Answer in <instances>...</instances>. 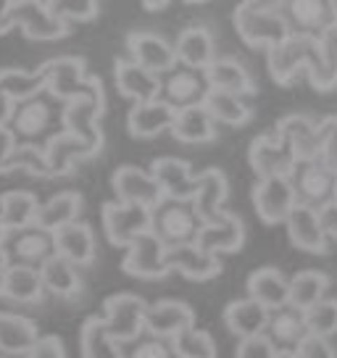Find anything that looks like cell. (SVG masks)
Masks as SVG:
<instances>
[{
  "label": "cell",
  "mask_w": 337,
  "mask_h": 358,
  "mask_svg": "<svg viewBox=\"0 0 337 358\" xmlns=\"http://www.w3.org/2000/svg\"><path fill=\"white\" fill-rule=\"evenodd\" d=\"M195 243L214 253V256H224V253H235L245 243V222L232 211H222L214 222H203L198 229Z\"/></svg>",
  "instance_id": "ac0fdd59"
},
{
  "label": "cell",
  "mask_w": 337,
  "mask_h": 358,
  "mask_svg": "<svg viewBox=\"0 0 337 358\" xmlns=\"http://www.w3.org/2000/svg\"><path fill=\"white\" fill-rule=\"evenodd\" d=\"M295 192H292L290 177H264L253 187V208L264 224H285L287 213L295 206Z\"/></svg>",
  "instance_id": "2e32d148"
},
{
  "label": "cell",
  "mask_w": 337,
  "mask_h": 358,
  "mask_svg": "<svg viewBox=\"0 0 337 358\" xmlns=\"http://www.w3.org/2000/svg\"><path fill=\"white\" fill-rule=\"evenodd\" d=\"M11 27L37 43H53L71 32V24L61 22L45 6V0H16L11 8Z\"/></svg>",
  "instance_id": "8fae6325"
},
{
  "label": "cell",
  "mask_w": 337,
  "mask_h": 358,
  "mask_svg": "<svg viewBox=\"0 0 337 358\" xmlns=\"http://www.w3.org/2000/svg\"><path fill=\"white\" fill-rule=\"evenodd\" d=\"M150 174L158 182L164 198L190 201L192 192H195V179H198V174H192V166L185 158H174V156L156 158L150 164Z\"/></svg>",
  "instance_id": "cb8c5ba5"
},
{
  "label": "cell",
  "mask_w": 337,
  "mask_h": 358,
  "mask_svg": "<svg viewBox=\"0 0 337 358\" xmlns=\"http://www.w3.org/2000/svg\"><path fill=\"white\" fill-rule=\"evenodd\" d=\"M143 3H145L148 11H161V8H166L171 0H143Z\"/></svg>",
  "instance_id": "6f0895ef"
},
{
  "label": "cell",
  "mask_w": 337,
  "mask_h": 358,
  "mask_svg": "<svg viewBox=\"0 0 337 358\" xmlns=\"http://www.w3.org/2000/svg\"><path fill=\"white\" fill-rule=\"evenodd\" d=\"M103 111H106V92H103V87L95 90V92H87V95H77L71 101L61 103V129L79 137L82 143H87L95 153H101Z\"/></svg>",
  "instance_id": "8992f818"
},
{
  "label": "cell",
  "mask_w": 337,
  "mask_h": 358,
  "mask_svg": "<svg viewBox=\"0 0 337 358\" xmlns=\"http://www.w3.org/2000/svg\"><path fill=\"white\" fill-rule=\"evenodd\" d=\"M248 298L259 301L269 311L271 308H280L285 303H290V280L274 266L256 268L248 277Z\"/></svg>",
  "instance_id": "836d02e7"
},
{
  "label": "cell",
  "mask_w": 337,
  "mask_h": 358,
  "mask_svg": "<svg viewBox=\"0 0 337 358\" xmlns=\"http://www.w3.org/2000/svg\"><path fill=\"white\" fill-rule=\"evenodd\" d=\"M295 356L298 358H337L335 345L329 343V337L319 335H306L301 340V345L295 348Z\"/></svg>",
  "instance_id": "816d5d0a"
},
{
  "label": "cell",
  "mask_w": 337,
  "mask_h": 358,
  "mask_svg": "<svg viewBox=\"0 0 337 358\" xmlns=\"http://www.w3.org/2000/svg\"><path fill=\"white\" fill-rule=\"evenodd\" d=\"M111 187L116 192V201L137 203V206H148V208H153L164 198V192L150 174V169L119 166L111 177Z\"/></svg>",
  "instance_id": "d6986e66"
},
{
  "label": "cell",
  "mask_w": 337,
  "mask_h": 358,
  "mask_svg": "<svg viewBox=\"0 0 337 358\" xmlns=\"http://www.w3.org/2000/svg\"><path fill=\"white\" fill-rule=\"evenodd\" d=\"M53 237H56V253L69 258L74 266H90L92 261H95L98 243H95V232H92L90 224L71 222L66 227L56 229Z\"/></svg>",
  "instance_id": "83f0119b"
},
{
  "label": "cell",
  "mask_w": 337,
  "mask_h": 358,
  "mask_svg": "<svg viewBox=\"0 0 337 358\" xmlns=\"http://www.w3.org/2000/svg\"><path fill=\"white\" fill-rule=\"evenodd\" d=\"M171 343H174L177 358H219L214 337L195 324L187 327L185 332H180Z\"/></svg>",
  "instance_id": "f6af8a7d"
},
{
  "label": "cell",
  "mask_w": 337,
  "mask_h": 358,
  "mask_svg": "<svg viewBox=\"0 0 337 358\" xmlns=\"http://www.w3.org/2000/svg\"><path fill=\"white\" fill-rule=\"evenodd\" d=\"M103 229L108 243L116 248H127L135 237L150 232V208L137 203L108 201L103 206Z\"/></svg>",
  "instance_id": "7c38bea8"
},
{
  "label": "cell",
  "mask_w": 337,
  "mask_h": 358,
  "mask_svg": "<svg viewBox=\"0 0 337 358\" xmlns=\"http://www.w3.org/2000/svg\"><path fill=\"white\" fill-rule=\"evenodd\" d=\"M0 298L19 303V306L40 303L45 298L40 268L22 266V264H8V268L0 274Z\"/></svg>",
  "instance_id": "484cf974"
},
{
  "label": "cell",
  "mask_w": 337,
  "mask_h": 358,
  "mask_svg": "<svg viewBox=\"0 0 337 358\" xmlns=\"http://www.w3.org/2000/svg\"><path fill=\"white\" fill-rule=\"evenodd\" d=\"M201 219L192 208L190 201H174V198H161L150 208V232L166 248L195 243Z\"/></svg>",
  "instance_id": "277c9868"
},
{
  "label": "cell",
  "mask_w": 337,
  "mask_h": 358,
  "mask_svg": "<svg viewBox=\"0 0 337 358\" xmlns=\"http://www.w3.org/2000/svg\"><path fill=\"white\" fill-rule=\"evenodd\" d=\"M208 92H211V85L206 79V69L174 64L158 77V98L166 106H171L174 111L201 106Z\"/></svg>",
  "instance_id": "ba28073f"
},
{
  "label": "cell",
  "mask_w": 337,
  "mask_h": 358,
  "mask_svg": "<svg viewBox=\"0 0 337 358\" xmlns=\"http://www.w3.org/2000/svg\"><path fill=\"white\" fill-rule=\"evenodd\" d=\"M145 313H148V301L132 292H116L111 298H106L103 303V324L111 332L116 343H132L145 332Z\"/></svg>",
  "instance_id": "9c48e42d"
},
{
  "label": "cell",
  "mask_w": 337,
  "mask_h": 358,
  "mask_svg": "<svg viewBox=\"0 0 337 358\" xmlns=\"http://www.w3.org/2000/svg\"><path fill=\"white\" fill-rule=\"evenodd\" d=\"M166 261L171 271H180L182 277L192 282L214 280L222 274V256H214L208 250H203L198 243H185L166 250Z\"/></svg>",
  "instance_id": "ffe728a7"
},
{
  "label": "cell",
  "mask_w": 337,
  "mask_h": 358,
  "mask_svg": "<svg viewBox=\"0 0 337 358\" xmlns=\"http://www.w3.org/2000/svg\"><path fill=\"white\" fill-rule=\"evenodd\" d=\"M187 3H203V0H187Z\"/></svg>",
  "instance_id": "03108f58"
},
{
  "label": "cell",
  "mask_w": 337,
  "mask_h": 358,
  "mask_svg": "<svg viewBox=\"0 0 337 358\" xmlns=\"http://www.w3.org/2000/svg\"><path fill=\"white\" fill-rule=\"evenodd\" d=\"M206 79L211 90H222V92H232V95H253L256 92V82L237 58H219L216 56L208 66H206Z\"/></svg>",
  "instance_id": "d6a6232c"
},
{
  "label": "cell",
  "mask_w": 337,
  "mask_h": 358,
  "mask_svg": "<svg viewBox=\"0 0 337 358\" xmlns=\"http://www.w3.org/2000/svg\"><path fill=\"white\" fill-rule=\"evenodd\" d=\"M8 264H11V261H8V256H6V250H3V245H0V274H3L6 268H8Z\"/></svg>",
  "instance_id": "680465c9"
},
{
  "label": "cell",
  "mask_w": 337,
  "mask_h": 358,
  "mask_svg": "<svg viewBox=\"0 0 337 358\" xmlns=\"http://www.w3.org/2000/svg\"><path fill=\"white\" fill-rule=\"evenodd\" d=\"M274 132L290 143L298 161L319 158V122H314L311 116H303V113L282 116L274 127Z\"/></svg>",
  "instance_id": "4dcf8cb0"
},
{
  "label": "cell",
  "mask_w": 337,
  "mask_h": 358,
  "mask_svg": "<svg viewBox=\"0 0 337 358\" xmlns=\"http://www.w3.org/2000/svg\"><path fill=\"white\" fill-rule=\"evenodd\" d=\"M192 324H195V311H192L187 303L171 301V298L148 303V313H145L148 335L174 340L180 332H185V329Z\"/></svg>",
  "instance_id": "7402d4cb"
},
{
  "label": "cell",
  "mask_w": 337,
  "mask_h": 358,
  "mask_svg": "<svg viewBox=\"0 0 337 358\" xmlns=\"http://www.w3.org/2000/svg\"><path fill=\"white\" fill-rule=\"evenodd\" d=\"M264 335L269 337L271 345L277 348V350H295V348L301 345V340L308 335L306 313L301 308H295L292 303H285L280 308H271Z\"/></svg>",
  "instance_id": "4316f807"
},
{
  "label": "cell",
  "mask_w": 337,
  "mask_h": 358,
  "mask_svg": "<svg viewBox=\"0 0 337 358\" xmlns=\"http://www.w3.org/2000/svg\"><path fill=\"white\" fill-rule=\"evenodd\" d=\"M248 161L250 169L256 171V177H287L295 166V150L287 140H282L277 132L259 134L250 148H248Z\"/></svg>",
  "instance_id": "9a60e30c"
},
{
  "label": "cell",
  "mask_w": 337,
  "mask_h": 358,
  "mask_svg": "<svg viewBox=\"0 0 337 358\" xmlns=\"http://www.w3.org/2000/svg\"><path fill=\"white\" fill-rule=\"evenodd\" d=\"M335 201H337V171H335Z\"/></svg>",
  "instance_id": "be15d7a7"
},
{
  "label": "cell",
  "mask_w": 337,
  "mask_h": 358,
  "mask_svg": "<svg viewBox=\"0 0 337 358\" xmlns=\"http://www.w3.org/2000/svg\"><path fill=\"white\" fill-rule=\"evenodd\" d=\"M266 319H269V308L261 306L259 301H253V298L232 301L224 308L227 329H229L232 335L240 337V340H243V337L261 335V332L266 329Z\"/></svg>",
  "instance_id": "d590c367"
},
{
  "label": "cell",
  "mask_w": 337,
  "mask_h": 358,
  "mask_svg": "<svg viewBox=\"0 0 337 358\" xmlns=\"http://www.w3.org/2000/svg\"><path fill=\"white\" fill-rule=\"evenodd\" d=\"M124 358H177V350H174V343L166 337L143 332L137 340L124 345Z\"/></svg>",
  "instance_id": "7dc6e473"
},
{
  "label": "cell",
  "mask_w": 337,
  "mask_h": 358,
  "mask_svg": "<svg viewBox=\"0 0 337 358\" xmlns=\"http://www.w3.org/2000/svg\"><path fill=\"white\" fill-rule=\"evenodd\" d=\"M277 348L271 345V340L264 332L253 337H243L235 350V358H274Z\"/></svg>",
  "instance_id": "f907efd6"
},
{
  "label": "cell",
  "mask_w": 337,
  "mask_h": 358,
  "mask_svg": "<svg viewBox=\"0 0 337 358\" xmlns=\"http://www.w3.org/2000/svg\"><path fill=\"white\" fill-rule=\"evenodd\" d=\"M306 327L308 335L332 337L337 335V298H322L311 308H306Z\"/></svg>",
  "instance_id": "bcb514c9"
},
{
  "label": "cell",
  "mask_w": 337,
  "mask_h": 358,
  "mask_svg": "<svg viewBox=\"0 0 337 358\" xmlns=\"http://www.w3.org/2000/svg\"><path fill=\"white\" fill-rule=\"evenodd\" d=\"M11 108H13L11 101L0 98V129H3V127H8V119H11Z\"/></svg>",
  "instance_id": "9f6ffc18"
},
{
  "label": "cell",
  "mask_w": 337,
  "mask_h": 358,
  "mask_svg": "<svg viewBox=\"0 0 337 358\" xmlns=\"http://www.w3.org/2000/svg\"><path fill=\"white\" fill-rule=\"evenodd\" d=\"M319 161L337 171V116L319 122Z\"/></svg>",
  "instance_id": "681fc988"
},
{
  "label": "cell",
  "mask_w": 337,
  "mask_h": 358,
  "mask_svg": "<svg viewBox=\"0 0 337 358\" xmlns=\"http://www.w3.org/2000/svg\"><path fill=\"white\" fill-rule=\"evenodd\" d=\"M3 250L11 264L40 268L50 256H56V237L37 224L22 227V229H8V237L3 243Z\"/></svg>",
  "instance_id": "5bb4252c"
},
{
  "label": "cell",
  "mask_w": 337,
  "mask_h": 358,
  "mask_svg": "<svg viewBox=\"0 0 337 358\" xmlns=\"http://www.w3.org/2000/svg\"><path fill=\"white\" fill-rule=\"evenodd\" d=\"M8 132L19 145L45 148L56 132H61V101H56L48 90H40L32 98L13 103Z\"/></svg>",
  "instance_id": "7a4b0ae2"
},
{
  "label": "cell",
  "mask_w": 337,
  "mask_h": 358,
  "mask_svg": "<svg viewBox=\"0 0 337 358\" xmlns=\"http://www.w3.org/2000/svg\"><path fill=\"white\" fill-rule=\"evenodd\" d=\"M0 358H19V356H8V353H0Z\"/></svg>",
  "instance_id": "6125c7cd"
},
{
  "label": "cell",
  "mask_w": 337,
  "mask_h": 358,
  "mask_svg": "<svg viewBox=\"0 0 337 358\" xmlns=\"http://www.w3.org/2000/svg\"><path fill=\"white\" fill-rule=\"evenodd\" d=\"M37 337H40V329L32 319H27L22 313L0 311V353L22 358L37 343Z\"/></svg>",
  "instance_id": "74e56055"
},
{
  "label": "cell",
  "mask_w": 337,
  "mask_h": 358,
  "mask_svg": "<svg viewBox=\"0 0 337 358\" xmlns=\"http://www.w3.org/2000/svg\"><path fill=\"white\" fill-rule=\"evenodd\" d=\"M22 358H66V348L56 335H40Z\"/></svg>",
  "instance_id": "f5cc1de1"
},
{
  "label": "cell",
  "mask_w": 337,
  "mask_h": 358,
  "mask_svg": "<svg viewBox=\"0 0 337 358\" xmlns=\"http://www.w3.org/2000/svg\"><path fill=\"white\" fill-rule=\"evenodd\" d=\"M37 208H40V201L29 190H8L0 195V222L8 229H22L34 224Z\"/></svg>",
  "instance_id": "b9f144b4"
},
{
  "label": "cell",
  "mask_w": 337,
  "mask_h": 358,
  "mask_svg": "<svg viewBox=\"0 0 337 358\" xmlns=\"http://www.w3.org/2000/svg\"><path fill=\"white\" fill-rule=\"evenodd\" d=\"M45 6L61 22H90L98 16V0H45Z\"/></svg>",
  "instance_id": "c3c4849f"
},
{
  "label": "cell",
  "mask_w": 337,
  "mask_h": 358,
  "mask_svg": "<svg viewBox=\"0 0 337 358\" xmlns=\"http://www.w3.org/2000/svg\"><path fill=\"white\" fill-rule=\"evenodd\" d=\"M174 140H180L185 145H203V143H214L219 134V124L211 119V113L206 111V106H190L180 108L174 113L171 129Z\"/></svg>",
  "instance_id": "f546056e"
},
{
  "label": "cell",
  "mask_w": 337,
  "mask_h": 358,
  "mask_svg": "<svg viewBox=\"0 0 337 358\" xmlns=\"http://www.w3.org/2000/svg\"><path fill=\"white\" fill-rule=\"evenodd\" d=\"M174 108L166 106L161 98H153V101H143L135 103L129 108V116H127V129L132 137H158L171 129V122H174Z\"/></svg>",
  "instance_id": "f1b7e54d"
},
{
  "label": "cell",
  "mask_w": 337,
  "mask_h": 358,
  "mask_svg": "<svg viewBox=\"0 0 337 358\" xmlns=\"http://www.w3.org/2000/svg\"><path fill=\"white\" fill-rule=\"evenodd\" d=\"M16 0H0V34L11 32V8Z\"/></svg>",
  "instance_id": "11a10c76"
},
{
  "label": "cell",
  "mask_w": 337,
  "mask_h": 358,
  "mask_svg": "<svg viewBox=\"0 0 337 358\" xmlns=\"http://www.w3.org/2000/svg\"><path fill=\"white\" fill-rule=\"evenodd\" d=\"M287 227V237L298 250L306 253H314V256H324L329 250V237L322 229V219H319V208L303 206V203H295L292 211L285 219Z\"/></svg>",
  "instance_id": "e0dca14e"
},
{
  "label": "cell",
  "mask_w": 337,
  "mask_h": 358,
  "mask_svg": "<svg viewBox=\"0 0 337 358\" xmlns=\"http://www.w3.org/2000/svg\"><path fill=\"white\" fill-rule=\"evenodd\" d=\"M240 40L250 48H271L287 37L280 8L269 0H243L232 13Z\"/></svg>",
  "instance_id": "3957f363"
},
{
  "label": "cell",
  "mask_w": 337,
  "mask_h": 358,
  "mask_svg": "<svg viewBox=\"0 0 337 358\" xmlns=\"http://www.w3.org/2000/svg\"><path fill=\"white\" fill-rule=\"evenodd\" d=\"M229 195V182L222 169H206L195 179V192H192V208L201 222H214L216 216L224 211V201Z\"/></svg>",
  "instance_id": "603a6c76"
},
{
  "label": "cell",
  "mask_w": 337,
  "mask_h": 358,
  "mask_svg": "<svg viewBox=\"0 0 337 358\" xmlns=\"http://www.w3.org/2000/svg\"><path fill=\"white\" fill-rule=\"evenodd\" d=\"M79 211H82V195H79V192H74V190L56 192L53 198H48L45 203H40L34 224L48 229V232H56L61 227L77 222Z\"/></svg>",
  "instance_id": "f35d334b"
},
{
  "label": "cell",
  "mask_w": 337,
  "mask_h": 358,
  "mask_svg": "<svg viewBox=\"0 0 337 358\" xmlns=\"http://www.w3.org/2000/svg\"><path fill=\"white\" fill-rule=\"evenodd\" d=\"M295 192V201L311 206V208H322L329 201H335V169H329L324 161L319 158H306V161H295L292 171L287 174Z\"/></svg>",
  "instance_id": "30bf717a"
},
{
  "label": "cell",
  "mask_w": 337,
  "mask_h": 358,
  "mask_svg": "<svg viewBox=\"0 0 337 358\" xmlns=\"http://www.w3.org/2000/svg\"><path fill=\"white\" fill-rule=\"evenodd\" d=\"M37 71L43 74V82H45L48 92L61 103L71 101V98H77V95L95 92V90L103 87L101 79L87 74L85 58H77V56L50 58V61H45Z\"/></svg>",
  "instance_id": "5b68a950"
},
{
  "label": "cell",
  "mask_w": 337,
  "mask_h": 358,
  "mask_svg": "<svg viewBox=\"0 0 337 358\" xmlns=\"http://www.w3.org/2000/svg\"><path fill=\"white\" fill-rule=\"evenodd\" d=\"M277 8L290 34L322 40L337 27V11L332 0H280Z\"/></svg>",
  "instance_id": "52a82bcc"
},
{
  "label": "cell",
  "mask_w": 337,
  "mask_h": 358,
  "mask_svg": "<svg viewBox=\"0 0 337 358\" xmlns=\"http://www.w3.org/2000/svg\"><path fill=\"white\" fill-rule=\"evenodd\" d=\"M6 237H8V227H6V224L0 222V245L6 243Z\"/></svg>",
  "instance_id": "94428289"
},
{
  "label": "cell",
  "mask_w": 337,
  "mask_h": 358,
  "mask_svg": "<svg viewBox=\"0 0 337 358\" xmlns=\"http://www.w3.org/2000/svg\"><path fill=\"white\" fill-rule=\"evenodd\" d=\"M127 50H129V61H135L137 66L148 69L158 77L177 64L174 45L153 32H132L127 37Z\"/></svg>",
  "instance_id": "44dd1931"
},
{
  "label": "cell",
  "mask_w": 337,
  "mask_h": 358,
  "mask_svg": "<svg viewBox=\"0 0 337 358\" xmlns=\"http://www.w3.org/2000/svg\"><path fill=\"white\" fill-rule=\"evenodd\" d=\"M269 3H274V6H280V0H269Z\"/></svg>",
  "instance_id": "e7e4bbea"
},
{
  "label": "cell",
  "mask_w": 337,
  "mask_h": 358,
  "mask_svg": "<svg viewBox=\"0 0 337 358\" xmlns=\"http://www.w3.org/2000/svg\"><path fill=\"white\" fill-rule=\"evenodd\" d=\"M329 277L324 271H316V268H306L290 277V303L295 308H311L314 303H319L322 298H327L329 290Z\"/></svg>",
  "instance_id": "7bdbcfd3"
},
{
  "label": "cell",
  "mask_w": 337,
  "mask_h": 358,
  "mask_svg": "<svg viewBox=\"0 0 337 358\" xmlns=\"http://www.w3.org/2000/svg\"><path fill=\"white\" fill-rule=\"evenodd\" d=\"M40 277H43V287L45 292L56 295V298H77L82 292V277H79V266H74L69 258L64 256H50L40 266Z\"/></svg>",
  "instance_id": "8d00e7d4"
},
{
  "label": "cell",
  "mask_w": 337,
  "mask_h": 358,
  "mask_svg": "<svg viewBox=\"0 0 337 358\" xmlns=\"http://www.w3.org/2000/svg\"><path fill=\"white\" fill-rule=\"evenodd\" d=\"M92 156H95V150L87 143H82L79 137L64 132V129L53 134L45 143V148H43L48 177H64V174H69L71 169L77 166L79 161Z\"/></svg>",
  "instance_id": "d4e9b609"
},
{
  "label": "cell",
  "mask_w": 337,
  "mask_h": 358,
  "mask_svg": "<svg viewBox=\"0 0 337 358\" xmlns=\"http://www.w3.org/2000/svg\"><path fill=\"white\" fill-rule=\"evenodd\" d=\"M203 106L216 124H224V127H243L253 119V108L248 106L243 95H232V92H222V90H211Z\"/></svg>",
  "instance_id": "ab89813d"
},
{
  "label": "cell",
  "mask_w": 337,
  "mask_h": 358,
  "mask_svg": "<svg viewBox=\"0 0 337 358\" xmlns=\"http://www.w3.org/2000/svg\"><path fill=\"white\" fill-rule=\"evenodd\" d=\"M40 90H45V82H43V74L34 69V71H27V69H0V98L11 103H19L24 98H32Z\"/></svg>",
  "instance_id": "ee69618b"
},
{
  "label": "cell",
  "mask_w": 337,
  "mask_h": 358,
  "mask_svg": "<svg viewBox=\"0 0 337 358\" xmlns=\"http://www.w3.org/2000/svg\"><path fill=\"white\" fill-rule=\"evenodd\" d=\"M319 219H322V229L329 240H337V201H329L327 206L319 208Z\"/></svg>",
  "instance_id": "db71d44e"
},
{
  "label": "cell",
  "mask_w": 337,
  "mask_h": 358,
  "mask_svg": "<svg viewBox=\"0 0 337 358\" xmlns=\"http://www.w3.org/2000/svg\"><path fill=\"white\" fill-rule=\"evenodd\" d=\"M174 56H177V64L206 69L216 58L214 34H211V29H208V27H201V24L187 27V29L177 37V43H174Z\"/></svg>",
  "instance_id": "e575fe53"
},
{
  "label": "cell",
  "mask_w": 337,
  "mask_h": 358,
  "mask_svg": "<svg viewBox=\"0 0 337 358\" xmlns=\"http://www.w3.org/2000/svg\"><path fill=\"white\" fill-rule=\"evenodd\" d=\"M113 79H116V90L124 98L132 103L153 101L158 98V74L148 71V69L137 66L129 58H119L113 66Z\"/></svg>",
  "instance_id": "1f68e13d"
},
{
  "label": "cell",
  "mask_w": 337,
  "mask_h": 358,
  "mask_svg": "<svg viewBox=\"0 0 337 358\" xmlns=\"http://www.w3.org/2000/svg\"><path fill=\"white\" fill-rule=\"evenodd\" d=\"M79 348H82V358H124V345L113 340L101 316H90L82 324Z\"/></svg>",
  "instance_id": "60d3db41"
},
{
  "label": "cell",
  "mask_w": 337,
  "mask_h": 358,
  "mask_svg": "<svg viewBox=\"0 0 337 358\" xmlns=\"http://www.w3.org/2000/svg\"><path fill=\"white\" fill-rule=\"evenodd\" d=\"M269 74L280 85H290L298 71H306L316 90H332L327 79L324 56H322V40L303 37V34H287L277 45L266 48Z\"/></svg>",
  "instance_id": "6da1fadb"
},
{
  "label": "cell",
  "mask_w": 337,
  "mask_h": 358,
  "mask_svg": "<svg viewBox=\"0 0 337 358\" xmlns=\"http://www.w3.org/2000/svg\"><path fill=\"white\" fill-rule=\"evenodd\" d=\"M124 250L127 253L122 258V268L129 277H137V280H164L171 271L166 261L168 248L153 232H143Z\"/></svg>",
  "instance_id": "4fadbf2b"
},
{
  "label": "cell",
  "mask_w": 337,
  "mask_h": 358,
  "mask_svg": "<svg viewBox=\"0 0 337 358\" xmlns=\"http://www.w3.org/2000/svg\"><path fill=\"white\" fill-rule=\"evenodd\" d=\"M274 358H298V356H295V350H277Z\"/></svg>",
  "instance_id": "91938a15"
}]
</instances>
